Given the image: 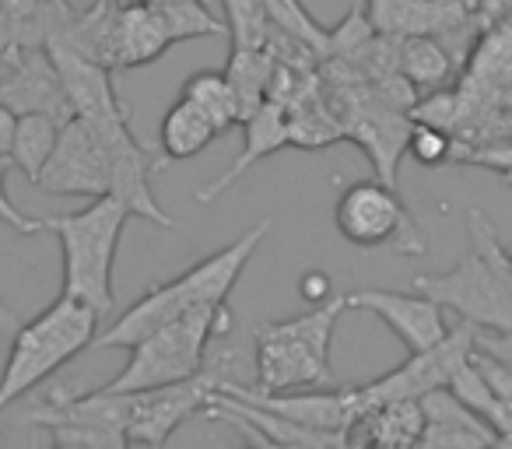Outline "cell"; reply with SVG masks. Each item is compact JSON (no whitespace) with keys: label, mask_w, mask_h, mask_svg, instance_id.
<instances>
[{"label":"cell","mask_w":512,"mask_h":449,"mask_svg":"<svg viewBox=\"0 0 512 449\" xmlns=\"http://www.w3.org/2000/svg\"><path fill=\"white\" fill-rule=\"evenodd\" d=\"M218 386V372L204 369L197 376L183 379V383L127 393V439L137 442V446L162 449L183 421H190L193 414L214 404Z\"/></svg>","instance_id":"obj_9"},{"label":"cell","mask_w":512,"mask_h":449,"mask_svg":"<svg viewBox=\"0 0 512 449\" xmlns=\"http://www.w3.org/2000/svg\"><path fill=\"white\" fill-rule=\"evenodd\" d=\"M348 309H362V313H376L393 334L400 337L407 351H428L449 334L446 320H442V306L425 295H404V292H386V288H358L348 295Z\"/></svg>","instance_id":"obj_14"},{"label":"cell","mask_w":512,"mask_h":449,"mask_svg":"<svg viewBox=\"0 0 512 449\" xmlns=\"http://www.w3.org/2000/svg\"><path fill=\"white\" fill-rule=\"evenodd\" d=\"M474 365L481 369L484 383L491 386V397H495V411H491L488 425L495 435H512V369H505L498 358L484 355L474 348Z\"/></svg>","instance_id":"obj_29"},{"label":"cell","mask_w":512,"mask_h":449,"mask_svg":"<svg viewBox=\"0 0 512 449\" xmlns=\"http://www.w3.org/2000/svg\"><path fill=\"white\" fill-rule=\"evenodd\" d=\"M50 449H85V446H78V442H71V439H53Z\"/></svg>","instance_id":"obj_39"},{"label":"cell","mask_w":512,"mask_h":449,"mask_svg":"<svg viewBox=\"0 0 512 449\" xmlns=\"http://www.w3.org/2000/svg\"><path fill=\"white\" fill-rule=\"evenodd\" d=\"M474 221V250L446 274H418L414 292L425 299L449 306L460 313L463 323L477 330H495L512 334V271L509 260L495 246L488 221L481 211L470 214Z\"/></svg>","instance_id":"obj_5"},{"label":"cell","mask_w":512,"mask_h":449,"mask_svg":"<svg viewBox=\"0 0 512 449\" xmlns=\"http://www.w3.org/2000/svg\"><path fill=\"white\" fill-rule=\"evenodd\" d=\"M0 330H8V334H15V330H18V316L11 313L4 299H0Z\"/></svg>","instance_id":"obj_38"},{"label":"cell","mask_w":512,"mask_h":449,"mask_svg":"<svg viewBox=\"0 0 512 449\" xmlns=\"http://www.w3.org/2000/svg\"><path fill=\"white\" fill-rule=\"evenodd\" d=\"M221 74L232 85L235 102H239V123H242L249 113H256V109L271 99V81H274L271 46H264V50H232L228 67Z\"/></svg>","instance_id":"obj_22"},{"label":"cell","mask_w":512,"mask_h":449,"mask_svg":"<svg viewBox=\"0 0 512 449\" xmlns=\"http://www.w3.org/2000/svg\"><path fill=\"white\" fill-rule=\"evenodd\" d=\"M46 53H50L53 67H57L60 85H64V95H67V102H71V113L78 116V120L92 123V127L130 120L127 106H123V99L116 95L113 71H109V67L92 64V60H85L81 53L67 50L64 43H50Z\"/></svg>","instance_id":"obj_13"},{"label":"cell","mask_w":512,"mask_h":449,"mask_svg":"<svg viewBox=\"0 0 512 449\" xmlns=\"http://www.w3.org/2000/svg\"><path fill=\"white\" fill-rule=\"evenodd\" d=\"M165 29H169L172 43H186V39H218L228 36L225 18H218L207 0H183V4H172V8H158Z\"/></svg>","instance_id":"obj_28"},{"label":"cell","mask_w":512,"mask_h":449,"mask_svg":"<svg viewBox=\"0 0 512 449\" xmlns=\"http://www.w3.org/2000/svg\"><path fill=\"white\" fill-rule=\"evenodd\" d=\"M264 8H267V18H271V25L281 32V36L295 39V43H302L306 50H313L316 60L327 57L330 29L309 15V8L302 4V0H264Z\"/></svg>","instance_id":"obj_26"},{"label":"cell","mask_w":512,"mask_h":449,"mask_svg":"<svg viewBox=\"0 0 512 449\" xmlns=\"http://www.w3.org/2000/svg\"><path fill=\"white\" fill-rule=\"evenodd\" d=\"M242 127H246V144H242V155L232 162V169L225 172V176H218L211 186H200L197 190V204H211L214 197H218L225 186H232L235 179L242 176V172L249 169V165H256L260 158L274 155V151H281L285 144H292V127H288V109L281 106V102L267 99L264 106L256 109V113H249L246 120H242Z\"/></svg>","instance_id":"obj_16"},{"label":"cell","mask_w":512,"mask_h":449,"mask_svg":"<svg viewBox=\"0 0 512 449\" xmlns=\"http://www.w3.org/2000/svg\"><path fill=\"white\" fill-rule=\"evenodd\" d=\"M334 221L341 239H348L355 250L390 246V250L407 253V257H421L425 253V236L414 225L411 211L397 197V190L390 183H383V179L351 183L337 197Z\"/></svg>","instance_id":"obj_7"},{"label":"cell","mask_w":512,"mask_h":449,"mask_svg":"<svg viewBox=\"0 0 512 449\" xmlns=\"http://www.w3.org/2000/svg\"><path fill=\"white\" fill-rule=\"evenodd\" d=\"M453 113H456V95L453 92H435L428 102L414 106V120L428 123V127H439V130H446L449 123H453Z\"/></svg>","instance_id":"obj_33"},{"label":"cell","mask_w":512,"mask_h":449,"mask_svg":"<svg viewBox=\"0 0 512 449\" xmlns=\"http://www.w3.org/2000/svg\"><path fill=\"white\" fill-rule=\"evenodd\" d=\"M218 393H235L246 400L249 407L274 414L281 421H292L299 428H313V432H348L358 418H362V404H358L355 390H323V393H253L242 386L221 383Z\"/></svg>","instance_id":"obj_12"},{"label":"cell","mask_w":512,"mask_h":449,"mask_svg":"<svg viewBox=\"0 0 512 449\" xmlns=\"http://www.w3.org/2000/svg\"><path fill=\"white\" fill-rule=\"evenodd\" d=\"M365 18L379 39L442 36L467 22L460 0H365Z\"/></svg>","instance_id":"obj_15"},{"label":"cell","mask_w":512,"mask_h":449,"mask_svg":"<svg viewBox=\"0 0 512 449\" xmlns=\"http://www.w3.org/2000/svg\"><path fill=\"white\" fill-rule=\"evenodd\" d=\"M64 123L53 120V116L43 113H29V116H18V127H15V141H11V165L36 186L39 172L46 169L50 162L53 148H57V137Z\"/></svg>","instance_id":"obj_23"},{"label":"cell","mask_w":512,"mask_h":449,"mask_svg":"<svg viewBox=\"0 0 512 449\" xmlns=\"http://www.w3.org/2000/svg\"><path fill=\"white\" fill-rule=\"evenodd\" d=\"M481 4H484V0H481ZM498 4H502V8H512V0H498Z\"/></svg>","instance_id":"obj_42"},{"label":"cell","mask_w":512,"mask_h":449,"mask_svg":"<svg viewBox=\"0 0 512 449\" xmlns=\"http://www.w3.org/2000/svg\"><path fill=\"white\" fill-rule=\"evenodd\" d=\"M232 327V313L228 306H207L193 309V313L179 316V320L165 323L151 337L137 341L130 348V358L106 386V393H137V390H155V386H172L183 379L204 372L207 344L214 337H225Z\"/></svg>","instance_id":"obj_6"},{"label":"cell","mask_w":512,"mask_h":449,"mask_svg":"<svg viewBox=\"0 0 512 449\" xmlns=\"http://www.w3.org/2000/svg\"><path fill=\"white\" fill-rule=\"evenodd\" d=\"M460 4H463V8H467V11H470V15H474V11H477V8H481V0H460Z\"/></svg>","instance_id":"obj_41"},{"label":"cell","mask_w":512,"mask_h":449,"mask_svg":"<svg viewBox=\"0 0 512 449\" xmlns=\"http://www.w3.org/2000/svg\"><path fill=\"white\" fill-rule=\"evenodd\" d=\"M299 295L309 302V306H320V302H327V295H330V278L323 271H309L299 285Z\"/></svg>","instance_id":"obj_35"},{"label":"cell","mask_w":512,"mask_h":449,"mask_svg":"<svg viewBox=\"0 0 512 449\" xmlns=\"http://www.w3.org/2000/svg\"><path fill=\"white\" fill-rule=\"evenodd\" d=\"M116 18H120V4L95 0L88 11H78L74 22L50 43H64L67 50L81 53L92 64L116 71Z\"/></svg>","instance_id":"obj_19"},{"label":"cell","mask_w":512,"mask_h":449,"mask_svg":"<svg viewBox=\"0 0 512 449\" xmlns=\"http://www.w3.org/2000/svg\"><path fill=\"white\" fill-rule=\"evenodd\" d=\"M214 137H218V130L211 127V120L183 95L172 102L169 113L162 116V127H158V144H162L165 162H186V158L200 155Z\"/></svg>","instance_id":"obj_21"},{"label":"cell","mask_w":512,"mask_h":449,"mask_svg":"<svg viewBox=\"0 0 512 449\" xmlns=\"http://www.w3.org/2000/svg\"><path fill=\"white\" fill-rule=\"evenodd\" d=\"M232 50H264L271 43V18L264 0H221Z\"/></svg>","instance_id":"obj_27"},{"label":"cell","mask_w":512,"mask_h":449,"mask_svg":"<svg viewBox=\"0 0 512 449\" xmlns=\"http://www.w3.org/2000/svg\"><path fill=\"white\" fill-rule=\"evenodd\" d=\"M365 432V449H414L425 435V411L418 400L376 404L355 421Z\"/></svg>","instance_id":"obj_20"},{"label":"cell","mask_w":512,"mask_h":449,"mask_svg":"<svg viewBox=\"0 0 512 449\" xmlns=\"http://www.w3.org/2000/svg\"><path fill=\"white\" fill-rule=\"evenodd\" d=\"M397 74L411 88L439 92L449 81V74H453V60H449V53L432 36L397 39Z\"/></svg>","instance_id":"obj_24"},{"label":"cell","mask_w":512,"mask_h":449,"mask_svg":"<svg viewBox=\"0 0 512 449\" xmlns=\"http://www.w3.org/2000/svg\"><path fill=\"white\" fill-rule=\"evenodd\" d=\"M183 99L193 102V106L211 120V127L218 130V137L239 123V102H235L232 85H228V78L221 71L190 74L183 85Z\"/></svg>","instance_id":"obj_25"},{"label":"cell","mask_w":512,"mask_h":449,"mask_svg":"<svg viewBox=\"0 0 512 449\" xmlns=\"http://www.w3.org/2000/svg\"><path fill=\"white\" fill-rule=\"evenodd\" d=\"M99 334V316L85 302L60 295L29 323H18L11 334V351L4 372H0V414L15 400L43 386L53 372L64 369L71 358H78L85 348H92Z\"/></svg>","instance_id":"obj_3"},{"label":"cell","mask_w":512,"mask_h":449,"mask_svg":"<svg viewBox=\"0 0 512 449\" xmlns=\"http://www.w3.org/2000/svg\"><path fill=\"white\" fill-rule=\"evenodd\" d=\"M127 221L130 211L116 197H95L81 211L43 218V232H53L64 253V292L60 295L85 302L99 320L116 309L113 264Z\"/></svg>","instance_id":"obj_2"},{"label":"cell","mask_w":512,"mask_h":449,"mask_svg":"<svg viewBox=\"0 0 512 449\" xmlns=\"http://www.w3.org/2000/svg\"><path fill=\"white\" fill-rule=\"evenodd\" d=\"M474 348L491 358H498L505 369H512V334H495V330L488 334V330L474 327Z\"/></svg>","instance_id":"obj_34"},{"label":"cell","mask_w":512,"mask_h":449,"mask_svg":"<svg viewBox=\"0 0 512 449\" xmlns=\"http://www.w3.org/2000/svg\"><path fill=\"white\" fill-rule=\"evenodd\" d=\"M372 39H376V32H372L369 18H365V8L358 4V8H351L348 15L341 18V25L330 29L327 57H355V53H362Z\"/></svg>","instance_id":"obj_30"},{"label":"cell","mask_w":512,"mask_h":449,"mask_svg":"<svg viewBox=\"0 0 512 449\" xmlns=\"http://www.w3.org/2000/svg\"><path fill=\"white\" fill-rule=\"evenodd\" d=\"M344 134L355 137L358 144H362L365 151H369V158L376 162L379 176L383 183H397V158L404 155L407 148V134H411V123H407L404 109H365L362 120L355 123V127H344Z\"/></svg>","instance_id":"obj_18"},{"label":"cell","mask_w":512,"mask_h":449,"mask_svg":"<svg viewBox=\"0 0 512 449\" xmlns=\"http://www.w3.org/2000/svg\"><path fill=\"white\" fill-rule=\"evenodd\" d=\"M169 46L176 43H172L158 8H151L144 0L120 4V18H116V71H134V67L155 64L158 57H165Z\"/></svg>","instance_id":"obj_17"},{"label":"cell","mask_w":512,"mask_h":449,"mask_svg":"<svg viewBox=\"0 0 512 449\" xmlns=\"http://www.w3.org/2000/svg\"><path fill=\"white\" fill-rule=\"evenodd\" d=\"M0 106L15 116L43 113L53 120H71V102L60 74L46 50H4L0 53Z\"/></svg>","instance_id":"obj_11"},{"label":"cell","mask_w":512,"mask_h":449,"mask_svg":"<svg viewBox=\"0 0 512 449\" xmlns=\"http://www.w3.org/2000/svg\"><path fill=\"white\" fill-rule=\"evenodd\" d=\"M474 355V327L460 323L456 330H449L435 348L414 351L407 362H400L393 372L372 379L365 386H355L362 414L376 404H390V400H421L432 390H446L449 379L456 376L467 358Z\"/></svg>","instance_id":"obj_8"},{"label":"cell","mask_w":512,"mask_h":449,"mask_svg":"<svg viewBox=\"0 0 512 449\" xmlns=\"http://www.w3.org/2000/svg\"><path fill=\"white\" fill-rule=\"evenodd\" d=\"M151 8H172V4H183V0H144Z\"/></svg>","instance_id":"obj_40"},{"label":"cell","mask_w":512,"mask_h":449,"mask_svg":"<svg viewBox=\"0 0 512 449\" xmlns=\"http://www.w3.org/2000/svg\"><path fill=\"white\" fill-rule=\"evenodd\" d=\"M8 172H11V158H0V225L15 229L18 236H36L43 232V218H29L22 214L8 197Z\"/></svg>","instance_id":"obj_32"},{"label":"cell","mask_w":512,"mask_h":449,"mask_svg":"<svg viewBox=\"0 0 512 449\" xmlns=\"http://www.w3.org/2000/svg\"><path fill=\"white\" fill-rule=\"evenodd\" d=\"M109 148L92 123L71 120L60 127L57 148H53L46 169L39 172L36 186L60 197H109Z\"/></svg>","instance_id":"obj_10"},{"label":"cell","mask_w":512,"mask_h":449,"mask_svg":"<svg viewBox=\"0 0 512 449\" xmlns=\"http://www.w3.org/2000/svg\"><path fill=\"white\" fill-rule=\"evenodd\" d=\"M267 236H271V218L253 225L249 232H242L235 243H228L225 250L211 253L207 260L193 264L190 271H183L179 278L144 292L134 306H127L106 330L95 334L92 348H134L137 341H144V337H151L155 330H162L165 323L179 320V316L193 313V309L225 306L228 292H232L235 281L242 278L246 264L253 260V253L260 250V243H264Z\"/></svg>","instance_id":"obj_1"},{"label":"cell","mask_w":512,"mask_h":449,"mask_svg":"<svg viewBox=\"0 0 512 449\" xmlns=\"http://www.w3.org/2000/svg\"><path fill=\"white\" fill-rule=\"evenodd\" d=\"M15 127H18V116L11 113L8 106H0V158L11 155V141H15Z\"/></svg>","instance_id":"obj_37"},{"label":"cell","mask_w":512,"mask_h":449,"mask_svg":"<svg viewBox=\"0 0 512 449\" xmlns=\"http://www.w3.org/2000/svg\"><path fill=\"white\" fill-rule=\"evenodd\" d=\"M46 0H0V25L8 22H22V18L36 15Z\"/></svg>","instance_id":"obj_36"},{"label":"cell","mask_w":512,"mask_h":449,"mask_svg":"<svg viewBox=\"0 0 512 449\" xmlns=\"http://www.w3.org/2000/svg\"><path fill=\"white\" fill-rule=\"evenodd\" d=\"M348 309V295L320 302L309 313L292 320L264 323L256 327V393H288L302 386H327L330 372V341L341 313Z\"/></svg>","instance_id":"obj_4"},{"label":"cell","mask_w":512,"mask_h":449,"mask_svg":"<svg viewBox=\"0 0 512 449\" xmlns=\"http://www.w3.org/2000/svg\"><path fill=\"white\" fill-rule=\"evenodd\" d=\"M407 151L418 165L425 169H439V165L449 162L453 155V141H449L446 130L439 127H428V123H414L411 134H407Z\"/></svg>","instance_id":"obj_31"},{"label":"cell","mask_w":512,"mask_h":449,"mask_svg":"<svg viewBox=\"0 0 512 449\" xmlns=\"http://www.w3.org/2000/svg\"><path fill=\"white\" fill-rule=\"evenodd\" d=\"M109 4H130V0H109Z\"/></svg>","instance_id":"obj_43"}]
</instances>
